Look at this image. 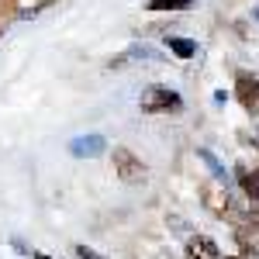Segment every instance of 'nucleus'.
I'll use <instances>...</instances> for the list:
<instances>
[{"mask_svg":"<svg viewBox=\"0 0 259 259\" xmlns=\"http://www.w3.org/2000/svg\"><path fill=\"white\" fill-rule=\"evenodd\" d=\"M139 104H142L145 114H169V111H180V107H183L180 94L169 90V87H149V90L142 94Z\"/></svg>","mask_w":259,"mask_h":259,"instance_id":"1","label":"nucleus"},{"mask_svg":"<svg viewBox=\"0 0 259 259\" xmlns=\"http://www.w3.org/2000/svg\"><path fill=\"white\" fill-rule=\"evenodd\" d=\"M114 173L124 183H142L145 180V162L132 152V149H114Z\"/></svg>","mask_w":259,"mask_h":259,"instance_id":"2","label":"nucleus"},{"mask_svg":"<svg viewBox=\"0 0 259 259\" xmlns=\"http://www.w3.org/2000/svg\"><path fill=\"white\" fill-rule=\"evenodd\" d=\"M200 197L207 200V211H211L214 218H232L235 204H232V197H228V190H225V187L204 183V187H200Z\"/></svg>","mask_w":259,"mask_h":259,"instance_id":"3","label":"nucleus"},{"mask_svg":"<svg viewBox=\"0 0 259 259\" xmlns=\"http://www.w3.org/2000/svg\"><path fill=\"white\" fill-rule=\"evenodd\" d=\"M235 97H239V104L249 114L259 111V80L252 73H239V76H235Z\"/></svg>","mask_w":259,"mask_h":259,"instance_id":"4","label":"nucleus"},{"mask_svg":"<svg viewBox=\"0 0 259 259\" xmlns=\"http://www.w3.org/2000/svg\"><path fill=\"white\" fill-rule=\"evenodd\" d=\"M107 149V139L104 135H80V139L69 142V152L76 156V159H94Z\"/></svg>","mask_w":259,"mask_h":259,"instance_id":"5","label":"nucleus"},{"mask_svg":"<svg viewBox=\"0 0 259 259\" xmlns=\"http://www.w3.org/2000/svg\"><path fill=\"white\" fill-rule=\"evenodd\" d=\"M235 180H239L242 194L252 200V204H259V169H249V166H235Z\"/></svg>","mask_w":259,"mask_h":259,"instance_id":"6","label":"nucleus"},{"mask_svg":"<svg viewBox=\"0 0 259 259\" xmlns=\"http://www.w3.org/2000/svg\"><path fill=\"white\" fill-rule=\"evenodd\" d=\"M187 256L190 259H221V252L207 235H194V239H187Z\"/></svg>","mask_w":259,"mask_h":259,"instance_id":"7","label":"nucleus"},{"mask_svg":"<svg viewBox=\"0 0 259 259\" xmlns=\"http://www.w3.org/2000/svg\"><path fill=\"white\" fill-rule=\"evenodd\" d=\"M197 156H200V162H204V166L211 169V177L218 180V183H225V180H228V173H225V166H221V162L214 159V152H207V149H197Z\"/></svg>","mask_w":259,"mask_h":259,"instance_id":"8","label":"nucleus"},{"mask_svg":"<svg viewBox=\"0 0 259 259\" xmlns=\"http://www.w3.org/2000/svg\"><path fill=\"white\" fill-rule=\"evenodd\" d=\"M166 49H169L173 56H180V59H190V56L197 52V45L190 38H166Z\"/></svg>","mask_w":259,"mask_h":259,"instance_id":"9","label":"nucleus"},{"mask_svg":"<svg viewBox=\"0 0 259 259\" xmlns=\"http://www.w3.org/2000/svg\"><path fill=\"white\" fill-rule=\"evenodd\" d=\"M194 0H149L145 4V11H156V14H162V11H180V7H190Z\"/></svg>","mask_w":259,"mask_h":259,"instance_id":"10","label":"nucleus"},{"mask_svg":"<svg viewBox=\"0 0 259 259\" xmlns=\"http://www.w3.org/2000/svg\"><path fill=\"white\" fill-rule=\"evenodd\" d=\"M76 256L80 259H104V256H97L94 249H87V245H76Z\"/></svg>","mask_w":259,"mask_h":259,"instance_id":"11","label":"nucleus"},{"mask_svg":"<svg viewBox=\"0 0 259 259\" xmlns=\"http://www.w3.org/2000/svg\"><path fill=\"white\" fill-rule=\"evenodd\" d=\"M31 259H52V256H45V252H31Z\"/></svg>","mask_w":259,"mask_h":259,"instance_id":"12","label":"nucleus"},{"mask_svg":"<svg viewBox=\"0 0 259 259\" xmlns=\"http://www.w3.org/2000/svg\"><path fill=\"white\" fill-rule=\"evenodd\" d=\"M252 18H256V21H259V4H256V11H252Z\"/></svg>","mask_w":259,"mask_h":259,"instance_id":"13","label":"nucleus"},{"mask_svg":"<svg viewBox=\"0 0 259 259\" xmlns=\"http://www.w3.org/2000/svg\"><path fill=\"white\" fill-rule=\"evenodd\" d=\"M232 259H245V256H232Z\"/></svg>","mask_w":259,"mask_h":259,"instance_id":"14","label":"nucleus"}]
</instances>
